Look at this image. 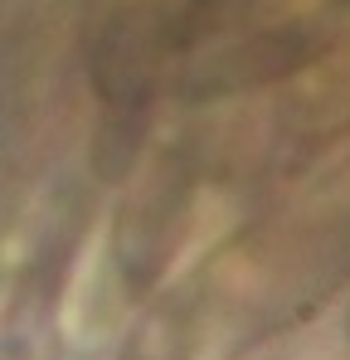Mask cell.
<instances>
[{
  "instance_id": "6da1fadb",
  "label": "cell",
  "mask_w": 350,
  "mask_h": 360,
  "mask_svg": "<svg viewBox=\"0 0 350 360\" xmlns=\"http://www.w3.org/2000/svg\"><path fill=\"white\" fill-rule=\"evenodd\" d=\"M190 195H195V166L185 151H171L136 180L131 200H122L112 253L117 273H122V292H131V302L146 297L161 283L175 243H180L185 214H190Z\"/></svg>"
},
{
  "instance_id": "7a4b0ae2",
  "label": "cell",
  "mask_w": 350,
  "mask_h": 360,
  "mask_svg": "<svg viewBox=\"0 0 350 360\" xmlns=\"http://www.w3.org/2000/svg\"><path fill=\"white\" fill-rule=\"evenodd\" d=\"M200 316H205V297L195 283H180L171 292H161V302L136 321V331L127 336L117 360H195Z\"/></svg>"
}]
</instances>
